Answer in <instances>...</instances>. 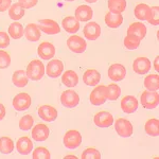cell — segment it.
<instances>
[{"label": "cell", "instance_id": "cell-1", "mask_svg": "<svg viewBox=\"0 0 159 159\" xmlns=\"http://www.w3.org/2000/svg\"><path fill=\"white\" fill-rule=\"evenodd\" d=\"M46 72V67L43 66V61L39 60H32L27 66V73L29 80L32 81H39L43 79V74Z\"/></svg>", "mask_w": 159, "mask_h": 159}, {"label": "cell", "instance_id": "cell-2", "mask_svg": "<svg viewBox=\"0 0 159 159\" xmlns=\"http://www.w3.org/2000/svg\"><path fill=\"white\" fill-rule=\"evenodd\" d=\"M140 102L145 109H154L159 104V94L157 91L144 90L141 93Z\"/></svg>", "mask_w": 159, "mask_h": 159}, {"label": "cell", "instance_id": "cell-3", "mask_svg": "<svg viewBox=\"0 0 159 159\" xmlns=\"http://www.w3.org/2000/svg\"><path fill=\"white\" fill-rule=\"evenodd\" d=\"M64 145L65 148L69 150H74V148H79L82 143V135L79 130L76 129H70L64 136L63 139Z\"/></svg>", "mask_w": 159, "mask_h": 159}, {"label": "cell", "instance_id": "cell-4", "mask_svg": "<svg viewBox=\"0 0 159 159\" xmlns=\"http://www.w3.org/2000/svg\"><path fill=\"white\" fill-rule=\"evenodd\" d=\"M90 103L92 105H102L107 100V87L104 85H97L90 92Z\"/></svg>", "mask_w": 159, "mask_h": 159}, {"label": "cell", "instance_id": "cell-5", "mask_svg": "<svg viewBox=\"0 0 159 159\" xmlns=\"http://www.w3.org/2000/svg\"><path fill=\"white\" fill-rule=\"evenodd\" d=\"M115 129H116L117 134L121 137H130L134 133L133 125L127 119L124 118H119L115 122Z\"/></svg>", "mask_w": 159, "mask_h": 159}, {"label": "cell", "instance_id": "cell-6", "mask_svg": "<svg viewBox=\"0 0 159 159\" xmlns=\"http://www.w3.org/2000/svg\"><path fill=\"white\" fill-rule=\"evenodd\" d=\"M67 47L73 53H83L87 48V43L83 37L79 35H71L67 39Z\"/></svg>", "mask_w": 159, "mask_h": 159}, {"label": "cell", "instance_id": "cell-7", "mask_svg": "<svg viewBox=\"0 0 159 159\" xmlns=\"http://www.w3.org/2000/svg\"><path fill=\"white\" fill-rule=\"evenodd\" d=\"M31 102L32 99L28 93L25 92H20V93L16 94L13 99V107L18 111H24L27 110L31 106Z\"/></svg>", "mask_w": 159, "mask_h": 159}, {"label": "cell", "instance_id": "cell-8", "mask_svg": "<svg viewBox=\"0 0 159 159\" xmlns=\"http://www.w3.org/2000/svg\"><path fill=\"white\" fill-rule=\"evenodd\" d=\"M61 102L67 108L76 107L80 103V97L74 90H65L61 94Z\"/></svg>", "mask_w": 159, "mask_h": 159}, {"label": "cell", "instance_id": "cell-9", "mask_svg": "<svg viewBox=\"0 0 159 159\" xmlns=\"http://www.w3.org/2000/svg\"><path fill=\"white\" fill-rule=\"evenodd\" d=\"M93 122L98 127L101 129H106L112 125L114 123V117L108 111H99L94 115Z\"/></svg>", "mask_w": 159, "mask_h": 159}, {"label": "cell", "instance_id": "cell-10", "mask_svg": "<svg viewBox=\"0 0 159 159\" xmlns=\"http://www.w3.org/2000/svg\"><path fill=\"white\" fill-rule=\"evenodd\" d=\"M37 25L40 31L48 35H55L61 32L60 25L52 19H42Z\"/></svg>", "mask_w": 159, "mask_h": 159}, {"label": "cell", "instance_id": "cell-11", "mask_svg": "<svg viewBox=\"0 0 159 159\" xmlns=\"http://www.w3.org/2000/svg\"><path fill=\"white\" fill-rule=\"evenodd\" d=\"M64 71V64L61 60H51L46 67V73L52 79L58 78Z\"/></svg>", "mask_w": 159, "mask_h": 159}, {"label": "cell", "instance_id": "cell-12", "mask_svg": "<svg viewBox=\"0 0 159 159\" xmlns=\"http://www.w3.org/2000/svg\"><path fill=\"white\" fill-rule=\"evenodd\" d=\"M151 67H152L151 61L144 56L137 57L133 63V70L137 74H147L151 70Z\"/></svg>", "mask_w": 159, "mask_h": 159}, {"label": "cell", "instance_id": "cell-13", "mask_svg": "<svg viewBox=\"0 0 159 159\" xmlns=\"http://www.w3.org/2000/svg\"><path fill=\"white\" fill-rule=\"evenodd\" d=\"M108 78L114 82L122 81L126 76V69L121 64H112L108 68Z\"/></svg>", "mask_w": 159, "mask_h": 159}, {"label": "cell", "instance_id": "cell-14", "mask_svg": "<svg viewBox=\"0 0 159 159\" xmlns=\"http://www.w3.org/2000/svg\"><path fill=\"white\" fill-rule=\"evenodd\" d=\"M37 53L38 56L43 60H52L55 55V47L49 42H43L38 46Z\"/></svg>", "mask_w": 159, "mask_h": 159}, {"label": "cell", "instance_id": "cell-15", "mask_svg": "<svg viewBox=\"0 0 159 159\" xmlns=\"http://www.w3.org/2000/svg\"><path fill=\"white\" fill-rule=\"evenodd\" d=\"M49 135H50L49 127L46 124H43V123H38V124H36L32 129V138L35 141H38V142L47 140Z\"/></svg>", "mask_w": 159, "mask_h": 159}, {"label": "cell", "instance_id": "cell-16", "mask_svg": "<svg viewBox=\"0 0 159 159\" xmlns=\"http://www.w3.org/2000/svg\"><path fill=\"white\" fill-rule=\"evenodd\" d=\"M38 116L47 122H53L57 118V110L51 105H42L38 108Z\"/></svg>", "mask_w": 159, "mask_h": 159}, {"label": "cell", "instance_id": "cell-17", "mask_svg": "<svg viewBox=\"0 0 159 159\" xmlns=\"http://www.w3.org/2000/svg\"><path fill=\"white\" fill-rule=\"evenodd\" d=\"M83 33L88 40H96L101 35V27L97 22L90 21L84 27Z\"/></svg>", "mask_w": 159, "mask_h": 159}, {"label": "cell", "instance_id": "cell-18", "mask_svg": "<svg viewBox=\"0 0 159 159\" xmlns=\"http://www.w3.org/2000/svg\"><path fill=\"white\" fill-rule=\"evenodd\" d=\"M139 102L134 96H125L121 100V108L125 114H133L138 109Z\"/></svg>", "mask_w": 159, "mask_h": 159}, {"label": "cell", "instance_id": "cell-19", "mask_svg": "<svg viewBox=\"0 0 159 159\" xmlns=\"http://www.w3.org/2000/svg\"><path fill=\"white\" fill-rule=\"evenodd\" d=\"M101 81V74L96 69H87L83 74V82L87 86H97Z\"/></svg>", "mask_w": 159, "mask_h": 159}, {"label": "cell", "instance_id": "cell-20", "mask_svg": "<svg viewBox=\"0 0 159 159\" xmlns=\"http://www.w3.org/2000/svg\"><path fill=\"white\" fill-rule=\"evenodd\" d=\"M16 150H17V152L19 154H21V155H29L33 150L32 140H31L29 137H27V136L20 137L19 139L17 140Z\"/></svg>", "mask_w": 159, "mask_h": 159}, {"label": "cell", "instance_id": "cell-21", "mask_svg": "<svg viewBox=\"0 0 159 159\" xmlns=\"http://www.w3.org/2000/svg\"><path fill=\"white\" fill-rule=\"evenodd\" d=\"M92 16H93V11H92V9L89 6L82 4V6L76 7L74 17H75L80 22L89 21V20L92 18Z\"/></svg>", "mask_w": 159, "mask_h": 159}, {"label": "cell", "instance_id": "cell-22", "mask_svg": "<svg viewBox=\"0 0 159 159\" xmlns=\"http://www.w3.org/2000/svg\"><path fill=\"white\" fill-rule=\"evenodd\" d=\"M105 24L110 29H117L123 24V16L122 14H117V13L108 12L105 15Z\"/></svg>", "mask_w": 159, "mask_h": 159}, {"label": "cell", "instance_id": "cell-23", "mask_svg": "<svg viewBox=\"0 0 159 159\" xmlns=\"http://www.w3.org/2000/svg\"><path fill=\"white\" fill-rule=\"evenodd\" d=\"M24 35L25 36V38L29 40V42H33V43L38 42V40L40 39V36H42L39 28H38V25H35V24L28 25L25 29Z\"/></svg>", "mask_w": 159, "mask_h": 159}, {"label": "cell", "instance_id": "cell-24", "mask_svg": "<svg viewBox=\"0 0 159 159\" xmlns=\"http://www.w3.org/2000/svg\"><path fill=\"white\" fill-rule=\"evenodd\" d=\"M61 25H63L64 30L70 34H74L80 30V21L74 16L65 17L61 21Z\"/></svg>", "mask_w": 159, "mask_h": 159}, {"label": "cell", "instance_id": "cell-25", "mask_svg": "<svg viewBox=\"0 0 159 159\" xmlns=\"http://www.w3.org/2000/svg\"><path fill=\"white\" fill-rule=\"evenodd\" d=\"M127 34L135 35L141 40L147 35V27L142 22H133L127 29Z\"/></svg>", "mask_w": 159, "mask_h": 159}, {"label": "cell", "instance_id": "cell-26", "mask_svg": "<svg viewBox=\"0 0 159 159\" xmlns=\"http://www.w3.org/2000/svg\"><path fill=\"white\" fill-rule=\"evenodd\" d=\"M61 83L67 87H74L79 84V75L75 71L67 70L61 74Z\"/></svg>", "mask_w": 159, "mask_h": 159}, {"label": "cell", "instance_id": "cell-27", "mask_svg": "<svg viewBox=\"0 0 159 159\" xmlns=\"http://www.w3.org/2000/svg\"><path fill=\"white\" fill-rule=\"evenodd\" d=\"M29 78L25 70H16L12 75V82L16 87H25L28 84Z\"/></svg>", "mask_w": 159, "mask_h": 159}, {"label": "cell", "instance_id": "cell-28", "mask_svg": "<svg viewBox=\"0 0 159 159\" xmlns=\"http://www.w3.org/2000/svg\"><path fill=\"white\" fill-rule=\"evenodd\" d=\"M145 133L151 137H157L159 134V121L158 119H148L144 124Z\"/></svg>", "mask_w": 159, "mask_h": 159}, {"label": "cell", "instance_id": "cell-29", "mask_svg": "<svg viewBox=\"0 0 159 159\" xmlns=\"http://www.w3.org/2000/svg\"><path fill=\"white\" fill-rule=\"evenodd\" d=\"M134 13L139 20H148L151 14V7L145 3H139L135 7Z\"/></svg>", "mask_w": 159, "mask_h": 159}, {"label": "cell", "instance_id": "cell-30", "mask_svg": "<svg viewBox=\"0 0 159 159\" xmlns=\"http://www.w3.org/2000/svg\"><path fill=\"white\" fill-rule=\"evenodd\" d=\"M108 9L109 12L122 14L127 7L126 0H108Z\"/></svg>", "mask_w": 159, "mask_h": 159}, {"label": "cell", "instance_id": "cell-31", "mask_svg": "<svg viewBox=\"0 0 159 159\" xmlns=\"http://www.w3.org/2000/svg\"><path fill=\"white\" fill-rule=\"evenodd\" d=\"M144 87L147 90L157 91L159 89V75L158 74H148L144 79Z\"/></svg>", "mask_w": 159, "mask_h": 159}, {"label": "cell", "instance_id": "cell-32", "mask_svg": "<svg viewBox=\"0 0 159 159\" xmlns=\"http://www.w3.org/2000/svg\"><path fill=\"white\" fill-rule=\"evenodd\" d=\"M25 33V29L22 27V25L20 22H13V24L10 25L9 27V35L14 39H19L24 36Z\"/></svg>", "mask_w": 159, "mask_h": 159}, {"label": "cell", "instance_id": "cell-33", "mask_svg": "<svg viewBox=\"0 0 159 159\" xmlns=\"http://www.w3.org/2000/svg\"><path fill=\"white\" fill-rule=\"evenodd\" d=\"M9 16H10V18L17 21V20L21 19L22 17L25 16V9L20 6L18 2L12 4L9 9Z\"/></svg>", "mask_w": 159, "mask_h": 159}, {"label": "cell", "instance_id": "cell-34", "mask_svg": "<svg viewBox=\"0 0 159 159\" xmlns=\"http://www.w3.org/2000/svg\"><path fill=\"white\" fill-rule=\"evenodd\" d=\"M14 142L10 137H1L0 138V153L2 154H11L14 151Z\"/></svg>", "mask_w": 159, "mask_h": 159}, {"label": "cell", "instance_id": "cell-35", "mask_svg": "<svg viewBox=\"0 0 159 159\" xmlns=\"http://www.w3.org/2000/svg\"><path fill=\"white\" fill-rule=\"evenodd\" d=\"M123 43H124V47L126 48V49L135 50L140 46V39L137 36H135V35L127 34L124 38Z\"/></svg>", "mask_w": 159, "mask_h": 159}, {"label": "cell", "instance_id": "cell-36", "mask_svg": "<svg viewBox=\"0 0 159 159\" xmlns=\"http://www.w3.org/2000/svg\"><path fill=\"white\" fill-rule=\"evenodd\" d=\"M107 87V100L116 101L121 94V88L117 84H109Z\"/></svg>", "mask_w": 159, "mask_h": 159}, {"label": "cell", "instance_id": "cell-37", "mask_svg": "<svg viewBox=\"0 0 159 159\" xmlns=\"http://www.w3.org/2000/svg\"><path fill=\"white\" fill-rule=\"evenodd\" d=\"M34 124V118L31 115H25L19 120V129L21 130H29L33 127Z\"/></svg>", "mask_w": 159, "mask_h": 159}, {"label": "cell", "instance_id": "cell-38", "mask_svg": "<svg viewBox=\"0 0 159 159\" xmlns=\"http://www.w3.org/2000/svg\"><path fill=\"white\" fill-rule=\"evenodd\" d=\"M32 157L33 159H50L51 154L48 148L43 147H38L32 153Z\"/></svg>", "mask_w": 159, "mask_h": 159}, {"label": "cell", "instance_id": "cell-39", "mask_svg": "<svg viewBox=\"0 0 159 159\" xmlns=\"http://www.w3.org/2000/svg\"><path fill=\"white\" fill-rule=\"evenodd\" d=\"M82 159H100L101 158V153L94 148H88L84 150L81 156Z\"/></svg>", "mask_w": 159, "mask_h": 159}, {"label": "cell", "instance_id": "cell-40", "mask_svg": "<svg viewBox=\"0 0 159 159\" xmlns=\"http://www.w3.org/2000/svg\"><path fill=\"white\" fill-rule=\"evenodd\" d=\"M11 65V55L9 52L0 50V69H6Z\"/></svg>", "mask_w": 159, "mask_h": 159}, {"label": "cell", "instance_id": "cell-41", "mask_svg": "<svg viewBox=\"0 0 159 159\" xmlns=\"http://www.w3.org/2000/svg\"><path fill=\"white\" fill-rule=\"evenodd\" d=\"M148 21L152 25H159V7H151V14L148 17Z\"/></svg>", "mask_w": 159, "mask_h": 159}, {"label": "cell", "instance_id": "cell-42", "mask_svg": "<svg viewBox=\"0 0 159 159\" xmlns=\"http://www.w3.org/2000/svg\"><path fill=\"white\" fill-rule=\"evenodd\" d=\"M10 45V36L7 32L0 31V49L9 47Z\"/></svg>", "mask_w": 159, "mask_h": 159}, {"label": "cell", "instance_id": "cell-43", "mask_svg": "<svg viewBox=\"0 0 159 159\" xmlns=\"http://www.w3.org/2000/svg\"><path fill=\"white\" fill-rule=\"evenodd\" d=\"M38 2V0H18V3L24 7L25 10L31 9L34 6H36Z\"/></svg>", "mask_w": 159, "mask_h": 159}, {"label": "cell", "instance_id": "cell-44", "mask_svg": "<svg viewBox=\"0 0 159 159\" xmlns=\"http://www.w3.org/2000/svg\"><path fill=\"white\" fill-rule=\"evenodd\" d=\"M12 6V0H1L0 1V12H4Z\"/></svg>", "mask_w": 159, "mask_h": 159}, {"label": "cell", "instance_id": "cell-45", "mask_svg": "<svg viewBox=\"0 0 159 159\" xmlns=\"http://www.w3.org/2000/svg\"><path fill=\"white\" fill-rule=\"evenodd\" d=\"M6 117V107L3 104L0 103V121Z\"/></svg>", "mask_w": 159, "mask_h": 159}, {"label": "cell", "instance_id": "cell-46", "mask_svg": "<svg viewBox=\"0 0 159 159\" xmlns=\"http://www.w3.org/2000/svg\"><path fill=\"white\" fill-rule=\"evenodd\" d=\"M159 56H156L155 61H154V68L156 71H159Z\"/></svg>", "mask_w": 159, "mask_h": 159}, {"label": "cell", "instance_id": "cell-47", "mask_svg": "<svg viewBox=\"0 0 159 159\" xmlns=\"http://www.w3.org/2000/svg\"><path fill=\"white\" fill-rule=\"evenodd\" d=\"M65 158H66V159H68V158L76 159V158H78V157H76V156H73V155H68V156H65Z\"/></svg>", "mask_w": 159, "mask_h": 159}, {"label": "cell", "instance_id": "cell-48", "mask_svg": "<svg viewBox=\"0 0 159 159\" xmlns=\"http://www.w3.org/2000/svg\"><path fill=\"white\" fill-rule=\"evenodd\" d=\"M86 2H88V3H94V2H97L98 0H85Z\"/></svg>", "mask_w": 159, "mask_h": 159}, {"label": "cell", "instance_id": "cell-49", "mask_svg": "<svg viewBox=\"0 0 159 159\" xmlns=\"http://www.w3.org/2000/svg\"><path fill=\"white\" fill-rule=\"evenodd\" d=\"M65 1H74V0H65Z\"/></svg>", "mask_w": 159, "mask_h": 159}, {"label": "cell", "instance_id": "cell-50", "mask_svg": "<svg viewBox=\"0 0 159 159\" xmlns=\"http://www.w3.org/2000/svg\"><path fill=\"white\" fill-rule=\"evenodd\" d=\"M0 1H1V0H0Z\"/></svg>", "mask_w": 159, "mask_h": 159}]
</instances>
